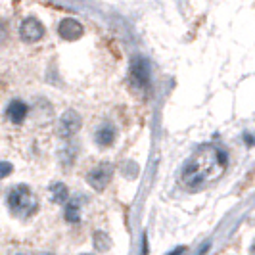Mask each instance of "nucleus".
<instances>
[{
	"label": "nucleus",
	"instance_id": "f257e3e1",
	"mask_svg": "<svg viewBox=\"0 0 255 255\" xmlns=\"http://www.w3.org/2000/svg\"><path fill=\"white\" fill-rule=\"evenodd\" d=\"M225 167L227 155L213 146H204L192 155L182 169V184L190 190H196L207 184L209 180L217 179Z\"/></svg>",
	"mask_w": 255,
	"mask_h": 255
},
{
	"label": "nucleus",
	"instance_id": "f03ea898",
	"mask_svg": "<svg viewBox=\"0 0 255 255\" xmlns=\"http://www.w3.org/2000/svg\"><path fill=\"white\" fill-rule=\"evenodd\" d=\"M8 205H10V209L13 211V215L25 219L37 211L38 200H37V196L31 192V188H27L25 184H19V186H15V188L10 192V196H8Z\"/></svg>",
	"mask_w": 255,
	"mask_h": 255
},
{
	"label": "nucleus",
	"instance_id": "7ed1b4c3",
	"mask_svg": "<svg viewBox=\"0 0 255 255\" xmlns=\"http://www.w3.org/2000/svg\"><path fill=\"white\" fill-rule=\"evenodd\" d=\"M114 175V169L108 163H100L98 167H94L89 173V184L94 190H104L108 186V182Z\"/></svg>",
	"mask_w": 255,
	"mask_h": 255
},
{
	"label": "nucleus",
	"instance_id": "20e7f679",
	"mask_svg": "<svg viewBox=\"0 0 255 255\" xmlns=\"http://www.w3.org/2000/svg\"><path fill=\"white\" fill-rule=\"evenodd\" d=\"M19 35L25 42H37L44 37V27L35 17H27L25 21L19 27Z\"/></svg>",
	"mask_w": 255,
	"mask_h": 255
},
{
	"label": "nucleus",
	"instance_id": "39448f33",
	"mask_svg": "<svg viewBox=\"0 0 255 255\" xmlns=\"http://www.w3.org/2000/svg\"><path fill=\"white\" fill-rule=\"evenodd\" d=\"M130 77H132V81H134L136 87L146 89L148 83H150V67H148V62L142 60V58L134 60L132 67H130Z\"/></svg>",
	"mask_w": 255,
	"mask_h": 255
},
{
	"label": "nucleus",
	"instance_id": "423d86ee",
	"mask_svg": "<svg viewBox=\"0 0 255 255\" xmlns=\"http://www.w3.org/2000/svg\"><path fill=\"white\" fill-rule=\"evenodd\" d=\"M58 33L64 40H77L83 35V25L73 17H65V19H62L60 27H58Z\"/></svg>",
	"mask_w": 255,
	"mask_h": 255
},
{
	"label": "nucleus",
	"instance_id": "0eeeda50",
	"mask_svg": "<svg viewBox=\"0 0 255 255\" xmlns=\"http://www.w3.org/2000/svg\"><path fill=\"white\" fill-rule=\"evenodd\" d=\"M79 127H81V117L75 112H67L62 117V121H60V134L65 136V138H69V136H73L79 130Z\"/></svg>",
	"mask_w": 255,
	"mask_h": 255
},
{
	"label": "nucleus",
	"instance_id": "6e6552de",
	"mask_svg": "<svg viewBox=\"0 0 255 255\" xmlns=\"http://www.w3.org/2000/svg\"><path fill=\"white\" fill-rule=\"evenodd\" d=\"M6 115L10 117L12 123H21L27 117V106L23 102H19V100H13V102L8 106Z\"/></svg>",
	"mask_w": 255,
	"mask_h": 255
},
{
	"label": "nucleus",
	"instance_id": "1a4fd4ad",
	"mask_svg": "<svg viewBox=\"0 0 255 255\" xmlns=\"http://www.w3.org/2000/svg\"><path fill=\"white\" fill-rule=\"evenodd\" d=\"M115 140V130L114 127H102L98 132H96V142L100 144V146H110L112 142Z\"/></svg>",
	"mask_w": 255,
	"mask_h": 255
},
{
	"label": "nucleus",
	"instance_id": "9d476101",
	"mask_svg": "<svg viewBox=\"0 0 255 255\" xmlns=\"http://www.w3.org/2000/svg\"><path fill=\"white\" fill-rule=\"evenodd\" d=\"M52 194H54V202H64L65 198H67V188H65V184H62V182L52 184Z\"/></svg>",
	"mask_w": 255,
	"mask_h": 255
},
{
	"label": "nucleus",
	"instance_id": "9b49d317",
	"mask_svg": "<svg viewBox=\"0 0 255 255\" xmlns=\"http://www.w3.org/2000/svg\"><path fill=\"white\" fill-rule=\"evenodd\" d=\"M65 219H67L69 223H77V221H79V205H77L75 202L65 207Z\"/></svg>",
	"mask_w": 255,
	"mask_h": 255
},
{
	"label": "nucleus",
	"instance_id": "f8f14e48",
	"mask_svg": "<svg viewBox=\"0 0 255 255\" xmlns=\"http://www.w3.org/2000/svg\"><path fill=\"white\" fill-rule=\"evenodd\" d=\"M94 238H96V240H94L96 248H98L100 252H104V250L108 248V244H102V240H106V234H102V232H96V234H94Z\"/></svg>",
	"mask_w": 255,
	"mask_h": 255
},
{
	"label": "nucleus",
	"instance_id": "ddd939ff",
	"mask_svg": "<svg viewBox=\"0 0 255 255\" xmlns=\"http://www.w3.org/2000/svg\"><path fill=\"white\" fill-rule=\"evenodd\" d=\"M182 252H184V248H177L175 252H171V254H169V255H180V254H182Z\"/></svg>",
	"mask_w": 255,
	"mask_h": 255
},
{
	"label": "nucleus",
	"instance_id": "4468645a",
	"mask_svg": "<svg viewBox=\"0 0 255 255\" xmlns=\"http://www.w3.org/2000/svg\"><path fill=\"white\" fill-rule=\"evenodd\" d=\"M250 255H255V242H254V246H252V250H250Z\"/></svg>",
	"mask_w": 255,
	"mask_h": 255
},
{
	"label": "nucleus",
	"instance_id": "2eb2a0df",
	"mask_svg": "<svg viewBox=\"0 0 255 255\" xmlns=\"http://www.w3.org/2000/svg\"><path fill=\"white\" fill-rule=\"evenodd\" d=\"M42 255H52V254H42Z\"/></svg>",
	"mask_w": 255,
	"mask_h": 255
}]
</instances>
